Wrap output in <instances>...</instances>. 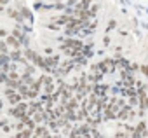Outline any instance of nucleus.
<instances>
[{"instance_id": "19", "label": "nucleus", "mask_w": 148, "mask_h": 138, "mask_svg": "<svg viewBox=\"0 0 148 138\" xmlns=\"http://www.w3.org/2000/svg\"><path fill=\"white\" fill-rule=\"evenodd\" d=\"M89 12H91V16H94V14H96V12H98V6H92V7H91V11H89Z\"/></svg>"}, {"instance_id": "12", "label": "nucleus", "mask_w": 148, "mask_h": 138, "mask_svg": "<svg viewBox=\"0 0 148 138\" xmlns=\"http://www.w3.org/2000/svg\"><path fill=\"white\" fill-rule=\"evenodd\" d=\"M21 12H23V16H25V18H28V19H32V12H30L28 9H25V7H21Z\"/></svg>"}, {"instance_id": "20", "label": "nucleus", "mask_w": 148, "mask_h": 138, "mask_svg": "<svg viewBox=\"0 0 148 138\" xmlns=\"http://www.w3.org/2000/svg\"><path fill=\"white\" fill-rule=\"evenodd\" d=\"M26 72H28V74L32 75V74L35 72V66H26Z\"/></svg>"}, {"instance_id": "2", "label": "nucleus", "mask_w": 148, "mask_h": 138, "mask_svg": "<svg viewBox=\"0 0 148 138\" xmlns=\"http://www.w3.org/2000/svg\"><path fill=\"white\" fill-rule=\"evenodd\" d=\"M7 46H11V47H14V49H21V42H19L18 37H14V35L7 37Z\"/></svg>"}, {"instance_id": "4", "label": "nucleus", "mask_w": 148, "mask_h": 138, "mask_svg": "<svg viewBox=\"0 0 148 138\" xmlns=\"http://www.w3.org/2000/svg\"><path fill=\"white\" fill-rule=\"evenodd\" d=\"M21 100H23V95H21V93H12V95L9 96V103H11V105H16V103H19Z\"/></svg>"}, {"instance_id": "7", "label": "nucleus", "mask_w": 148, "mask_h": 138, "mask_svg": "<svg viewBox=\"0 0 148 138\" xmlns=\"http://www.w3.org/2000/svg\"><path fill=\"white\" fill-rule=\"evenodd\" d=\"M105 119H106V121H112V119H117V115L113 114V110H112V107H108V108H106V112H105Z\"/></svg>"}, {"instance_id": "13", "label": "nucleus", "mask_w": 148, "mask_h": 138, "mask_svg": "<svg viewBox=\"0 0 148 138\" xmlns=\"http://www.w3.org/2000/svg\"><path fill=\"white\" fill-rule=\"evenodd\" d=\"M25 54H26V58H28V59H33V58H35V52H33L32 49H26V51H25Z\"/></svg>"}, {"instance_id": "24", "label": "nucleus", "mask_w": 148, "mask_h": 138, "mask_svg": "<svg viewBox=\"0 0 148 138\" xmlns=\"http://www.w3.org/2000/svg\"><path fill=\"white\" fill-rule=\"evenodd\" d=\"M0 4H7V0H0Z\"/></svg>"}, {"instance_id": "5", "label": "nucleus", "mask_w": 148, "mask_h": 138, "mask_svg": "<svg viewBox=\"0 0 148 138\" xmlns=\"http://www.w3.org/2000/svg\"><path fill=\"white\" fill-rule=\"evenodd\" d=\"M7 14H9V18H14V19H16V21H19V23L23 21V16H21L18 11H14V9H9V11H7Z\"/></svg>"}, {"instance_id": "18", "label": "nucleus", "mask_w": 148, "mask_h": 138, "mask_svg": "<svg viewBox=\"0 0 148 138\" xmlns=\"http://www.w3.org/2000/svg\"><path fill=\"white\" fill-rule=\"evenodd\" d=\"M12 93H16V89H14V88H7V89H5V95H7V96H11Z\"/></svg>"}, {"instance_id": "11", "label": "nucleus", "mask_w": 148, "mask_h": 138, "mask_svg": "<svg viewBox=\"0 0 148 138\" xmlns=\"http://www.w3.org/2000/svg\"><path fill=\"white\" fill-rule=\"evenodd\" d=\"M42 119H47V115H45L44 112H37V114H35V122H40Z\"/></svg>"}, {"instance_id": "8", "label": "nucleus", "mask_w": 148, "mask_h": 138, "mask_svg": "<svg viewBox=\"0 0 148 138\" xmlns=\"http://www.w3.org/2000/svg\"><path fill=\"white\" fill-rule=\"evenodd\" d=\"M127 112H129V107H125L124 110H120V112H119V115H117V119H120V121L129 119V117H127Z\"/></svg>"}, {"instance_id": "16", "label": "nucleus", "mask_w": 148, "mask_h": 138, "mask_svg": "<svg viewBox=\"0 0 148 138\" xmlns=\"http://www.w3.org/2000/svg\"><path fill=\"white\" fill-rule=\"evenodd\" d=\"M141 72L145 74V77L148 79V65H141Z\"/></svg>"}, {"instance_id": "23", "label": "nucleus", "mask_w": 148, "mask_h": 138, "mask_svg": "<svg viewBox=\"0 0 148 138\" xmlns=\"http://www.w3.org/2000/svg\"><path fill=\"white\" fill-rule=\"evenodd\" d=\"M7 81V77H5V74H0V82H5Z\"/></svg>"}, {"instance_id": "15", "label": "nucleus", "mask_w": 148, "mask_h": 138, "mask_svg": "<svg viewBox=\"0 0 148 138\" xmlns=\"http://www.w3.org/2000/svg\"><path fill=\"white\" fill-rule=\"evenodd\" d=\"M66 107H68L70 110H73V108H75V107H77V100H71V101H70V103H68Z\"/></svg>"}, {"instance_id": "3", "label": "nucleus", "mask_w": 148, "mask_h": 138, "mask_svg": "<svg viewBox=\"0 0 148 138\" xmlns=\"http://www.w3.org/2000/svg\"><path fill=\"white\" fill-rule=\"evenodd\" d=\"M146 135H148V133H146V124H145V122H139L138 128H136L134 136H146Z\"/></svg>"}, {"instance_id": "10", "label": "nucleus", "mask_w": 148, "mask_h": 138, "mask_svg": "<svg viewBox=\"0 0 148 138\" xmlns=\"http://www.w3.org/2000/svg\"><path fill=\"white\" fill-rule=\"evenodd\" d=\"M58 61H59L58 58H47V59H45L47 66H56V65H58Z\"/></svg>"}, {"instance_id": "14", "label": "nucleus", "mask_w": 148, "mask_h": 138, "mask_svg": "<svg viewBox=\"0 0 148 138\" xmlns=\"http://www.w3.org/2000/svg\"><path fill=\"white\" fill-rule=\"evenodd\" d=\"M5 63H9V56H5V52L0 56V65H5Z\"/></svg>"}, {"instance_id": "1", "label": "nucleus", "mask_w": 148, "mask_h": 138, "mask_svg": "<svg viewBox=\"0 0 148 138\" xmlns=\"http://www.w3.org/2000/svg\"><path fill=\"white\" fill-rule=\"evenodd\" d=\"M26 110H28V105L26 103H23V101H19V103H16V105H12V108H11V115H14L16 119H19L21 121V117L26 114Z\"/></svg>"}, {"instance_id": "6", "label": "nucleus", "mask_w": 148, "mask_h": 138, "mask_svg": "<svg viewBox=\"0 0 148 138\" xmlns=\"http://www.w3.org/2000/svg\"><path fill=\"white\" fill-rule=\"evenodd\" d=\"M33 131H35V133H33V136H47V135H49V133H47V129H45V128H40V126H38V128H35Z\"/></svg>"}, {"instance_id": "17", "label": "nucleus", "mask_w": 148, "mask_h": 138, "mask_svg": "<svg viewBox=\"0 0 148 138\" xmlns=\"http://www.w3.org/2000/svg\"><path fill=\"white\" fill-rule=\"evenodd\" d=\"M0 51H2V52H7V42H0Z\"/></svg>"}, {"instance_id": "25", "label": "nucleus", "mask_w": 148, "mask_h": 138, "mask_svg": "<svg viewBox=\"0 0 148 138\" xmlns=\"http://www.w3.org/2000/svg\"><path fill=\"white\" fill-rule=\"evenodd\" d=\"M0 108H2V101H0Z\"/></svg>"}, {"instance_id": "9", "label": "nucleus", "mask_w": 148, "mask_h": 138, "mask_svg": "<svg viewBox=\"0 0 148 138\" xmlns=\"http://www.w3.org/2000/svg\"><path fill=\"white\" fill-rule=\"evenodd\" d=\"M124 81H125V84H127V88L134 84V77H132L131 74H124Z\"/></svg>"}, {"instance_id": "21", "label": "nucleus", "mask_w": 148, "mask_h": 138, "mask_svg": "<svg viewBox=\"0 0 148 138\" xmlns=\"http://www.w3.org/2000/svg\"><path fill=\"white\" fill-rule=\"evenodd\" d=\"M115 26H117L115 21H110V23H108V30H112V28H115Z\"/></svg>"}, {"instance_id": "22", "label": "nucleus", "mask_w": 148, "mask_h": 138, "mask_svg": "<svg viewBox=\"0 0 148 138\" xmlns=\"http://www.w3.org/2000/svg\"><path fill=\"white\" fill-rule=\"evenodd\" d=\"M0 37H7V30H4V28H0Z\"/></svg>"}]
</instances>
